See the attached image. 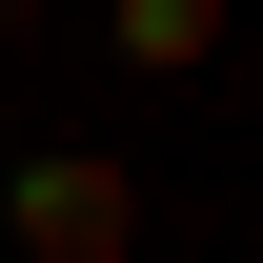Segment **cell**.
<instances>
[{
	"mask_svg": "<svg viewBox=\"0 0 263 263\" xmlns=\"http://www.w3.org/2000/svg\"><path fill=\"white\" fill-rule=\"evenodd\" d=\"M0 223H21V263H122V243H142V182L101 162V142H61V162H21Z\"/></svg>",
	"mask_w": 263,
	"mask_h": 263,
	"instance_id": "obj_1",
	"label": "cell"
},
{
	"mask_svg": "<svg viewBox=\"0 0 263 263\" xmlns=\"http://www.w3.org/2000/svg\"><path fill=\"white\" fill-rule=\"evenodd\" d=\"M122 61L142 81H202V61H223V0H122Z\"/></svg>",
	"mask_w": 263,
	"mask_h": 263,
	"instance_id": "obj_2",
	"label": "cell"
},
{
	"mask_svg": "<svg viewBox=\"0 0 263 263\" xmlns=\"http://www.w3.org/2000/svg\"><path fill=\"white\" fill-rule=\"evenodd\" d=\"M0 21H41V0H0Z\"/></svg>",
	"mask_w": 263,
	"mask_h": 263,
	"instance_id": "obj_3",
	"label": "cell"
}]
</instances>
